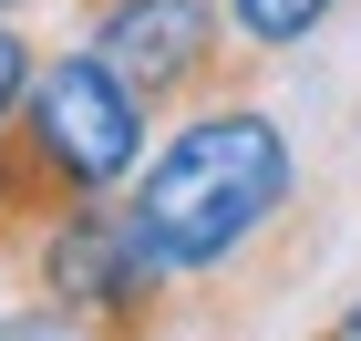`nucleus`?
<instances>
[{
	"label": "nucleus",
	"instance_id": "obj_6",
	"mask_svg": "<svg viewBox=\"0 0 361 341\" xmlns=\"http://www.w3.org/2000/svg\"><path fill=\"white\" fill-rule=\"evenodd\" d=\"M320 341H361V289H351V300L331 311V331H320Z\"/></svg>",
	"mask_w": 361,
	"mask_h": 341
},
{
	"label": "nucleus",
	"instance_id": "obj_8",
	"mask_svg": "<svg viewBox=\"0 0 361 341\" xmlns=\"http://www.w3.org/2000/svg\"><path fill=\"white\" fill-rule=\"evenodd\" d=\"M83 11H93V0H83Z\"/></svg>",
	"mask_w": 361,
	"mask_h": 341
},
{
	"label": "nucleus",
	"instance_id": "obj_5",
	"mask_svg": "<svg viewBox=\"0 0 361 341\" xmlns=\"http://www.w3.org/2000/svg\"><path fill=\"white\" fill-rule=\"evenodd\" d=\"M31 73H42V42H31L21 21H0V124L21 114V93H31Z\"/></svg>",
	"mask_w": 361,
	"mask_h": 341
},
{
	"label": "nucleus",
	"instance_id": "obj_4",
	"mask_svg": "<svg viewBox=\"0 0 361 341\" xmlns=\"http://www.w3.org/2000/svg\"><path fill=\"white\" fill-rule=\"evenodd\" d=\"M227 31H238V52H289V42H310V31L331 21L341 0H217Z\"/></svg>",
	"mask_w": 361,
	"mask_h": 341
},
{
	"label": "nucleus",
	"instance_id": "obj_1",
	"mask_svg": "<svg viewBox=\"0 0 361 341\" xmlns=\"http://www.w3.org/2000/svg\"><path fill=\"white\" fill-rule=\"evenodd\" d=\"M124 207L155 238V258L186 280V300H217L238 280L279 289L300 269V249H279L300 217V145L258 93H217V104L166 114Z\"/></svg>",
	"mask_w": 361,
	"mask_h": 341
},
{
	"label": "nucleus",
	"instance_id": "obj_7",
	"mask_svg": "<svg viewBox=\"0 0 361 341\" xmlns=\"http://www.w3.org/2000/svg\"><path fill=\"white\" fill-rule=\"evenodd\" d=\"M21 11H31V0H0V21H21Z\"/></svg>",
	"mask_w": 361,
	"mask_h": 341
},
{
	"label": "nucleus",
	"instance_id": "obj_3",
	"mask_svg": "<svg viewBox=\"0 0 361 341\" xmlns=\"http://www.w3.org/2000/svg\"><path fill=\"white\" fill-rule=\"evenodd\" d=\"M83 42L135 83V104L166 124L186 104H217V93H248L258 62H238V31H227L217 0H93Z\"/></svg>",
	"mask_w": 361,
	"mask_h": 341
},
{
	"label": "nucleus",
	"instance_id": "obj_2",
	"mask_svg": "<svg viewBox=\"0 0 361 341\" xmlns=\"http://www.w3.org/2000/svg\"><path fill=\"white\" fill-rule=\"evenodd\" d=\"M31 289L42 311L73 321L83 341H176V311H186V280H176L155 238L135 227L124 197H83L62 207L42 238H31Z\"/></svg>",
	"mask_w": 361,
	"mask_h": 341
}]
</instances>
